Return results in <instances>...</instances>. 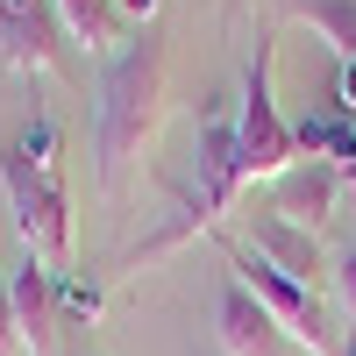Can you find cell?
Segmentation results:
<instances>
[{"label": "cell", "instance_id": "1", "mask_svg": "<svg viewBox=\"0 0 356 356\" xmlns=\"http://www.w3.org/2000/svg\"><path fill=\"white\" fill-rule=\"evenodd\" d=\"M164 79H171V50L157 36V22L129 36L122 50L100 65V100H93V171L100 193H129V178L150 150V136L164 122Z\"/></svg>", "mask_w": 356, "mask_h": 356}, {"label": "cell", "instance_id": "2", "mask_svg": "<svg viewBox=\"0 0 356 356\" xmlns=\"http://www.w3.org/2000/svg\"><path fill=\"white\" fill-rule=\"evenodd\" d=\"M0 186L22 228V250L50 264V278L72 271V186H65V136L50 114H36L22 136L0 143Z\"/></svg>", "mask_w": 356, "mask_h": 356}, {"label": "cell", "instance_id": "3", "mask_svg": "<svg viewBox=\"0 0 356 356\" xmlns=\"http://www.w3.org/2000/svg\"><path fill=\"white\" fill-rule=\"evenodd\" d=\"M235 150H243V186H250V178H278V171L300 164V143H292V122L278 114V86H271V36H257V57L243 65Z\"/></svg>", "mask_w": 356, "mask_h": 356}, {"label": "cell", "instance_id": "4", "mask_svg": "<svg viewBox=\"0 0 356 356\" xmlns=\"http://www.w3.org/2000/svg\"><path fill=\"white\" fill-rule=\"evenodd\" d=\"M214 235H221V228H214ZM221 257H228V278H243L257 300L271 307V321H278V328L300 342L307 356H342V328L328 321V307H321V292H314V285H292L285 271H271L257 250L228 243V235H221Z\"/></svg>", "mask_w": 356, "mask_h": 356}, {"label": "cell", "instance_id": "5", "mask_svg": "<svg viewBox=\"0 0 356 356\" xmlns=\"http://www.w3.org/2000/svg\"><path fill=\"white\" fill-rule=\"evenodd\" d=\"M214 335H221L228 356H285V342H292L243 278H221V292H214Z\"/></svg>", "mask_w": 356, "mask_h": 356}, {"label": "cell", "instance_id": "6", "mask_svg": "<svg viewBox=\"0 0 356 356\" xmlns=\"http://www.w3.org/2000/svg\"><path fill=\"white\" fill-rule=\"evenodd\" d=\"M235 193H243V150H235V122L221 114V122L200 129V193H186L200 207L207 228H221V214L235 207Z\"/></svg>", "mask_w": 356, "mask_h": 356}, {"label": "cell", "instance_id": "7", "mask_svg": "<svg viewBox=\"0 0 356 356\" xmlns=\"http://www.w3.org/2000/svg\"><path fill=\"white\" fill-rule=\"evenodd\" d=\"M0 57L22 72H72V29L57 22V8L0 15Z\"/></svg>", "mask_w": 356, "mask_h": 356}, {"label": "cell", "instance_id": "8", "mask_svg": "<svg viewBox=\"0 0 356 356\" xmlns=\"http://www.w3.org/2000/svg\"><path fill=\"white\" fill-rule=\"evenodd\" d=\"M250 250L271 264V271H285L292 285H321L328 278V257H321V235H307V228H292L285 214H250Z\"/></svg>", "mask_w": 356, "mask_h": 356}, {"label": "cell", "instance_id": "9", "mask_svg": "<svg viewBox=\"0 0 356 356\" xmlns=\"http://www.w3.org/2000/svg\"><path fill=\"white\" fill-rule=\"evenodd\" d=\"M335 200H342V178L328 164H314V157H300L292 171L271 178V214H285L292 228H307V235H321V221L335 214Z\"/></svg>", "mask_w": 356, "mask_h": 356}, {"label": "cell", "instance_id": "10", "mask_svg": "<svg viewBox=\"0 0 356 356\" xmlns=\"http://www.w3.org/2000/svg\"><path fill=\"white\" fill-rule=\"evenodd\" d=\"M8 300H15V328H22V349L29 356H50V335H57V300H50V264L29 257L8 271Z\"/></svg>", "mask_w": 356, "mask_h": 356}, {"label": "cell", "instance_id": "11", "mask_svg": "<svg viewBox=\"0 0 356 356\" xmlns=\"http://www.w3.org/2000/svg\"><path fill=\"white\" fill-rule=\"evenodd\" d=\"M57 8V22L72 29V43H86L93 57H114L129 43V15L114 8V0H50Z\"/></svg>", "mask_w": 356, "mask_h": 356}, {"label": "cell", "instance_id": "12", "mask_svg": "<svg viewBox=\"0 0 356 356\" xmlns=\"http://www.w3.org/2000/svg\"><path fill=\"white\" fill-rule=\"evenodd\" d=\"M292 143L314 164H328L335 178H356V122L349 114H307V122H292Z\"/></svg>", "mask_w": 356, "mask_h": 356}, {"label": "cell", "instance_id": "13", "mask_svg": "<svg viewBox=\"0 0 356 356\" xmlns=\"http://www.w3.org/2000/svg\"><path fill=\"white\" fill-rule=\"evenodd\" d=\"M285 15L321 29V43H328L342 65H356V0H285Z\"/></svg>", "mask_w": 356, "mask_h": 356}, {"label": "cell", "instance_id": "14", "mask_svg": "<svg viewBox=\"0 0 356 356\" xmlns=\"http://www.w3.org/2000/svg\"><path fill=\"white\" fill-rule=\"evenodd\" d=\"M328 278H335V300L349 314V328H342V356H356V243H342V257L328 264Z\"/></svg>", "mask_w": 356, "mask_h": 356}, {"label": "cell", "instance_id": "15", "mask_svg": "<svg viewBox=\"0 0 356 356\" xmlns=\"http://www.w3.org/2000/svg\"><path fill=\"white\" fill-rule=\"evenodd\" d=\"M50 300H57V314H72V321H93V314H100V285H79V278L65 271V278H50Z\"/></svg>", "mask_w": 356, "mask_h": 356}, {"label": "cell", "instance_id": "16", "mask_svg": "<svg viewBox=\"0 0 356 356\" xmlns=\"http://www.w3.org/2000/svg\"><path fill=\"white\" fill-rule=\"evenodd\" d=\"M0 356H29L22 328H15V300H8V271H0Z\"/></svg>", "mask_w": 356, "mask_h": 356}, {"label": "cell", "instance_id": "17", "mask_svg": "<svg viewBox=\"0 0 356 356\" xmlns=\"http://www.w3.org/2000/svg\"><path fill=\"white\" fill-rule=\"evenodd\" d=\"M335 114H349V122H356V65L335 72Z\"/></svg>", "mask_w": 356, "mask_h": 356}, {"label": "cell", "instance_id": "18", "mask_svg": "<svg viewBox=\"0 0 356 356\" xmlns=\"http://www.w3.org/2000/svg\"><path fill=\"white\" fill-rule=\"evenodd\" d=\"M114 8H122L129 22H143V29H150V22H157V0H114Z\"/></svg>", "mask_w": 356, "mask_h": 356}]
</instances>
